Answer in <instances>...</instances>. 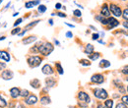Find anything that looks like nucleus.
Masks as SVG:
<instances>
[{
  "label": "nucleus",
  "instance_id": "obj_23",
  "mask_svg": "<svg viewBox=\"0 0 128 108\" xmlns=\"http://www.w3.org/2000/svg\"><path fill=\"white\" fill-rule=\"evenodd\" d=\"M38 23H40V20H38V21H34V22H32L31 24H29V25H27V26L25 27V30H26V31H28V30L32 29V28H34L36 25H38Z\"/></svg>",
  "mask_w": 128,
  "mask_h": 108
},
{
  "label": "nucleus",
  "instance_id": "obj_45",
  "mask_svg": "<svg viewBox=\"0 0 128 108\" xmlns=\"http://www.w3.org/2000/svg\"><path fill=\"white\" fill-rule=\"evenodd\" d=\"M66 25H67L68 27H71V28H74V26H73V25H70V24H68V23H66Z\"/></svg>",
  "mask_w": 128,
  "mask_h": 108
},
{
  "label": "nucleus",
  "instance_id": "obj_19",
  "mask_svg": "<svg viewBox=\"0 0 128 108\" xmlns=\"http://www.w3.org/2000/svg\"><path fill=\"white\" fill-rule=\"evenodd\" d=\"M84 52L87 54V55H89V54H91V53H93L94 52V46L92 45V44H87L86 46H85V50H84Z\"/></svg>",
  "mask_w": 128,
  "mask_h": 108
},
{
  "label": "nucleus",
  "instance_id": "obj_31",
  "mask_svg": "<svg viewBox=\"0 0 128 108\" xmlns=\"http://www.w3.org/2000/svg\"><path fill=\"white\" fill-rule=\"evenodd\" d=\"M73 14L75 17H78V18H80L81 16H82V13H81L80 10H78V9H76V10H74L73 11Z\"/></svg>",
  "mask_w": 128,
  "mask_h": 108
},
{
  "label": "nucleus",
  "instance_id": "obj_22",
  "mask_svg": "<svg viewBox=\"0 0 128 108\" xmlns=\"http://www.w3.org/2000/svg\"><path fill=\"white\" fill-rule=\"evenodd\" d=\"M98 66L100 68H108V67L110 66V61H108V60H102V61L100 62Z\"/></svg>",
  "mask_w": 128,
  "mask_h": 108
},
{
  "label": "nucleus",
  "instance_id": "obj_2",
  "mask_svg": "<svg viewBox=\"0 0 128 108\" xmlns=\"http://www.w3.org/2000/svg\"><path fill=\"white\" fill-rule=\"evenodd\" d=\"M27 62L31 68H34V67H38L40 65V63L42 62V58L40 56H38V55H32V56L28 57Z\"/></svg>",
  "mask_w": 128,
  "mask_h": 108
},
{
  "label": "nucleus",
  "instance_id": "obj_29",
  "mask_svg": "<svg viewBox=\"0 0 128 108\" xmlns=\"http://www.w3.org/2000/svg\"><path fill=\"white\" fill-rule=\"evenodd\" d=\"M122 17H123V19H124V20L128 21V8L124 9V11L122 12Z\"/></svg>",
  "mask_w": 128,
  "mask_h": 108
},
{
  "label": "nucleus",
  "instance_id": "obj_20",
  "mask_svg": "<svg viewBox=\"0 0 128 108\" xmlns=\"http://www.w3.org/2000/svg\"><path fill=\"white\" fill-rule=\"evenodd\" d=\"M88 56H89V59H90V60H92V61H95V60H96V59H98V58H100V54L98 52H93V53L89 54Z\"/></svg>",
  "mask_w": 128,
  "mask_h": 108
},
{
  "label": "nucleus",
  "instance_id": "obj_47",
  "mask_svg": "<svg viewBox=\"0 0 128 108\" xmlns=\"http://www.w3.org/2000/svg\"><path fill=\"white\" fill-rule=\"evenodd\" d=\"M54 42H55V44H57V45H59V41H57V40H54Z\"/></svg>",
  "mask_w": 128,
  "mask_h": 108
},
{
  "label": "nucleus",
  "instance_id": "obj_38",
  "mask_svg": "<svg viewBox=\"0 0 128 108\" xmlns=\"http://www.w3.org/2000/svg\"><path fill=\"white\" fill-rule=\"evenodd\" d=\"M72 36H73V34H72V32H71V31H67V32H66V37L71 38Z\"/></svg>",
  "mask_w": 128,
  "mask_h": 108
},
{
  "label": "nucleus",
  "instance_id": "obj_49",
  "mask_svg": "<svg viewBox=\"0 0 128 108\" xmlns=\"http://www.w3.org/2000/svg\"><path fill=\"white\" fill-rule=\"evenodd\" d=\"M126 81H127V82H128V78H127V79H126Z\"/></svg>",
  "mask_w": 128,
  "mask_h": 108
},
{
  "label": "nucleus",
  "instance_id": "obj_16",
  "mask_svg": "<svg viewBox=\"0 0 128 108\" xmlns=\"http://www.w3.org/2000/svg\"><path fill=\"white\" fill-rule=\"evenodd\" d=\"M30 85L34 89H40V82L38 79H32V81L30 82Z\"/></svg>",
  "mask_w": 128,
  "mask_h": 108
},
{
  "label": "nucleus",
  "instance_id": "obj_50",
  "mask_svg": "<svg viewBox=\"0 0 128 108\" xmlns=\"http://www.w3.org/2000/svg\"><path fill=\"white\" fill-rule=\"evenodd\" d=\"M127 93H128V87H127Z\"/></svg>",
  "mask_w": 128,
  "mask_h": 108
},
{
  "label": "nucleus",
  "instance_id": "obj_36",
  "mask_svg": "<svg viewBox=\"0 0 128 108\" xmlns=\"http://www.w3.org/2000/svg\"><path fill=\"white\" fill-rule=\"evenodd\" d=\"M122 73L125 74V75H128V65L127 66H125V67H123V69H122Z\"/></svg>",
  "mask_w": 128,
  "mask_h": 108
},
{
  "label": "nucleus",
  "instance_id": "obj_33",
  "mask_svg": "<svg viewBox=\"0 0 128 108\" xmlns=\"http://www.w3.org/2000/svg\"><path fill=\"white\" fill-rule=\"evenodd\" d=\"M23 22V18H19V19H17L16 22L14 23V27H17V26H19L21 23Z\"/></svg>",
  "mask_w": 128,
  "mask_h": 108
},
{
  "label": "nucleus",
  "instance_id": "obj_1",
  "mask_svg": "<svg viewBox=\"0 0 128 108\" xmlns=\"http://www.w3.org/2000/svg\"><path fill=\"white\" fill-rule=\"evenodd\" d=\"M53 50H54V45L48 41L38 45V53H40L42 56H48Z\"/></svg>",
  "mask_w": 128,
  "mask_h": 108
},
{
  "label": "nucleus",
  "instance_id": "obj_26",
  "mask_svg": "<svg viewBox=\"0 0 128 108\" xmlns=\"http://www.w3.org/2000/svg\"><path fill=\"white\" fill-rule=\"evenodd\" d=\"M38 13H44L46 11V5H40L38 7Z\"/></svg>",
  "mask_w": 128,
  "mask_h": 108
},
{
  "label": "nucleus",
  "instance_id": "obj_6",
  "mask_svg": "<svg viewBox=\"0 0 128 108\" xmlns=\"http://www.w3.org/2000/svg\"><path fill=\"white\" fill-rule=\"evenodd\" d=\"M91 82L94 84H102L104 82V77L102 74H95L91 77Z\"/></svg>",
  "mask_w": 128,
  "mask_h": 108
},
{
  "label": "nucleus",
  "instance_id": "obj_4",
  "mask_svg": "<svg viewBox=\"0 0 128 108\" xmlns=\"http://www.w3.org/2000/svg\"><path fill=\"white\" fill-rule=\"evenodd\" d=\"M110 13H112L113 16H115V17H121L122 16V11H121L120 7L113 4V3L110 5Z\"/></svg>",
  "mask_w": 128,
  "mask_h": 108
},
{
  "label": "nucleus",
  "instance_id": "obj_25",
  "mask_svg": "<svg viewBox=\"0 0 128 108\" xmlns=\"http://www.w3.org/2000/svg\"><path fill=\"white\" fill-rule=\"evenodd\" d=\"M104 105H106V108H112V106H113V101H112V99H106V102H104Z\"/></svg>",
  "mask_w": 128,
  "mask_h": 108
},
{
  "label": "nucleus",
  "instance_id": "obj_7",
  "mask_svg": "<svg viewBox=\"0 0 128 108\" xmlns=\"http://www.w3.org/2000/svg\"><path fill=\"white\" fill-rule=\"evenodd\" d=\"M78 99L81 102H85V103H89L91 101V98L89 96V94L85 92H79L78 93Z\"/></svg>",
  "mask_w": 128,
  "mask_h": 108
},
{
  "label": "nucleus",
  "instance_id": "obj_5",
  "mask_svg": "<svg viewBox=\"0 0 128 108\" xmlns=\"http://www.w3.org/2000/svg\"><path fill=\"white\" fill-rule=\"evenodd\" d=\"M25 103L27 104V105H34V104H36V102H38V97H36V95H34V94H29L26 98H25Z\"/></svg>",
  "mask_w": 128,
  "mask_h": 108
},
{
  "label": "nucleus",
  "instance_id": "obj_39",
  "mask_svg": "<svg viewBox=\"0 0 128 108\" xmlns=\"http://www.w3.org/2000/svg\"><path fill=\"white\" fill-rule=\"evenodd\" d=\"M62 7V5H61V3H56L55 4V9H57V10H59L60 8Z\"/></svg>",
  "mask_w": 128,
  "mask_h": 108
},
{
  "label": "nucleus",
  "instance_id": "obj_46",
  "mask_svg": "<svg viewBox=\"0 0 128 108\" xmlns=\"http://www.w3.org/2000/svg\"><path fill=\"white\" fill-rule=\"evenodd\" d=\"M6 38V36H0V40H4Z\"/></svg>",
  "mask_w": 128,
  "mask_h": 108
},
{
  "label": "nucleus",
  "instance_id": "obj_48",
  "mask_svg": "<svg viewBox=\"0 0 128 108\" xmlns=\"http://www.w3.org/2000/svg\"><path fill=\"white\" fill-rule=\"evenodd\" d=\"M2 1H3V0H0V4H1V2H2Z\"/></svg>",
  "mask_w": 128,
  "mask_h": 108
},
{
  "label": "nucleus",
  "instance_id": "obj_21",
  "mask_svg": "<svg viewBox=\"0 0 128 108\" xmlns=\"http://www.w3.org/2000/svg\"><path fill=\"white\" fill-rule=\"evenodd\" d=\"M55 69H56V71H57V73L59 74V75H63L64 71H63V68H62V66H61V64L60 63H55Z\"/></svg>",
  "mask_w": 128,
  "mask_h": 108
},
{
  "label": "nucleus",
  "instance_id": "obj_9",
  "mask_svg": "<svg viewBox=\"0 0 128 108\" xmlns=\"http://www.w3.org/2000/svg\"><path fill=\"white\" fill-rule=\"evenodd\" d=\"M119 25V22L115 19V18H112V17H108V29L110 30V29H113L115 27H117Z\"/></svg>",
  "mask_w": 128,
  "mask_h": 108
},
{
  "label": "nucleus",
  "instance_id": "obj_11",
  "mask_svg": "<svg viewBox=\"0 0 128 108\" xmlns=\"http://www.w3.org/2000/svg\"><path fill=\"white\" fill-rule=\"evenodd\" d=\"M42 72L44 75H52V74L54 73V70H53V68H52L49 64H46V65L42 67Z\"/></svg>",
  "mask_w": 128,
  "mask_h": 108
},
{
  "label": "nucleus",
  "instance_id": "obj_13",
  "mask_svg": "<svg viewBox=\"0 0 128 108\" xmlns=\"http://www.w3.org/2000/svg\"><path fill=\"white\" fill-rule=\"evenodd\" d=\"M20 93H21V90L19 89V88H12V89H10V95H11V97L12 98H14V99H16L18 98L19 96H20Z\"/></svg>",
  "mask_w": 128,
  "mask_h": 108
},
{
  "label": "nucleus",
  "instance_id": "obj_8",
  "mask_svg": "<svg viewBox=\"0 0 128 108\" xmlns=\"http://www.w3.org/2000/svg\"><path fill=\"white\" fill-rule=\"evenodd\" d=\"M14 77V73L11 71V70H3L2 73H1V78L5 81H9V80H12Z\"/></svg>",
  "mask_w": 128,
  "mask_h": 108
},
{
  "label": "nucleus",
  "instance_id": "obj_34",
  "mask_svg": "<svg viewBox=\"0 0 128 108\" xmlns=\"http://www.w3.org/2000/svg\"><path fill=\"white\" fill-rule=\"evenodd\" d=\"M115 108H128V107H127V105H125V104L122 102V103H118Z\"/></svg>",
  "mask_w": 128,
  "mask_h": 108
},
{
  "label": "nucleus",
  "instance_id": "obj_40",
  "mask_svg": "<svg viewBox=\"0 0 128 108\" xmlns=\"http://www.w3.org/2000/svg\"><path fill=\"white\" fill-rule=\"evenodd\" d=\"M57 16H59L61 18H66V15L64 13H62V12H57Z\"/></svg>",
  "mask_w": 128,
  "mask_h": 108
},
{
  "label": "nucleus",
  "instance_id": "obj_24",
  "mask_svg": "<svg viewBox=\"0 0 128 108\" xmlns=\"http://www.w3.org/2000/svg\"><path fill=\"white\" fill-rule=\"evenodd\" d=\"M7 106V101L6 99L0 94V108H5Z\"/></svg>",
  "mask_w": 128,
  "mask_h": 108
},
{
  "label": "nucleus",
  "instance_id": "obj_37",
  "mask_svg": "<svg viewBox=\"0 0 128 108\" xmlns=\"http://www.w3.org/2000/svg\"><path fill=\"white\" fill-rule=\"evenodd\" d=\"M6 68V64L3 62H0V71H3V69Z\"/></svg>",
  "mask_w": 128,
  "mask_h": 108
},
{
  "label": "nucleus",
  "instance_id": "obj_42",
  "mask_svg": "<svg viewBox=\"0 0 128 108\" xmlns=\"http://www.w3.org/2000/svg\"><path fill=\"white\" fill-rule=\"evenodd\" d=\"M98 108H106V105H104V104H98Z\"/></svg>",
  "mask_w": 128,
  "mask_h": 108
},
{
  "label": "nucleus",
  "instance_id": "obj_44",
  "mask_svg": "<svg viewBox=\"0 0 128 108\" xmlns=\"http://www.w3.org/2000/svg\"><path fill=\"white\" fill-rule=\"evenodd\" d=\"M90 29H92V30H94V31H96V29L95 27H93V26H90Z\"/></svg>",
  "mask_w": 128,
  "mask_h": 108
},
{
  "label": "nucleus",
  "instance_id": "obj_28",
  "mask_svg": "<svg viewBox=\"0 0 128 108\" xmlns=\"http://www.w3.org/2000/svg\"><path fill=\"white\" fill-rule=\"evenodd\" d=\"M80 64L83 65V66H90L91 65V62H90V60H88V59H81Z\"/></svg>",
  "mask_w": 128,
  "mask_h": 108
},
{
  "label": "nucleus",
  "instance_id": "obj_32",
  "mask_svg": "<svg viewBox=\"0 0 128 108\" xmlns=\"http://www.w3.org/2000/svg\"><path fill=\"white\" fill-rule=\"evenodd\" d=\"M122 102L125 105H128V95H123L122 96Z\"/></svg>",
  "mask_w": 128,
  "mask_h": 108
},
{
  "label": "nucleus",
  "instance_id": "obj_3",
  "mask_svg": "<svg viewBox=\"0 0 128 108\" xmlns=\"http://www.w3.org/2000/svg\"><path fill=\"white\" fill-rule=\"evenodd\" d=\"M94 95L96 96L98 99H106L108 96V93L106 90L104 89H100V88H96L93 91Z\"/></svg>",
  "mask_w": 128,
  "mask_h": 108
},
{
  "label": "nucleus",
  "instance_id": "obj_35",
  "mask_svg": "<svg viewBox=\"0 0 128 108\" xmlns=\"http://www.w3.org/2000/svg\"><path fill=\"white\" fill-rule=\"evenodd\" d=\"M100 37V34L98 33H93L92 34V39H94V40H98V38Z\"/></svg>",
  "mask_w": 128,
  "mask_h": 108
},
{
  "label": "nucleus",
  "instance_id": "obj_10",
  "mask_svg": "<svg viewBox=\"0 0 128 108\" xmlns=\"http://www.w3.org/2000/svg\"><path fill=\"white\" fill-rule=\"evenodd\" d=\"M100 15L106 17V18H108L110 17V7L106 3H104L102 6V9H100Z\"/></svg>",
  "mask_w": 128,
  "mask_h": 108
},
{
  "label": "nucleus",
  "instance_id": "obj_27",
  "mask_svg": "<svg viewBox=\"0 0 128 108\" xmlns=\"http://www.w3.org/2000/svg\"><path fill=\"white\" fill-rule=\"evenodd\" d=\"M29 94H30V92H29V91H27V90H22V91H21V93H20V96L26 98Z\"/></svg>",
  "mask_w": 128,
  "mask_h": 108
},
{
  "label": "nucleus",
  "instance_id": "obj_41",
  "mask_svg": "<svg viewBox=\"0 0 128 108\" xmlns=\"http://www.w3.org/2000/svg\"><path fill=\"white\" fill-rule=\"evenodd\" d=\"M122 25H123V27H124V28H126V29H128V21H126V22H124V23H123Z\"/></svg>",
  "mask_w": 128,
  "mask_h": 108
},
{
  "label": "nucleus",
  "instance_id": "obj_30",
  "mask_svg": "<svg viewBox=\"0 0 128 108\" xmlns=\"http://www.w3.org/2000/svg\"><path fill=\"white\" fill-rule=\"evenodd\" d=\"M20 31H22L21 30V28H15L13 31H11V34L12 35H15V34H19L20 33Z\"/></svg>",
  "mask_w": 128,
  "mask_h": 108
},
{
  "label": "nucleus",
  "instance_id": "obj_17",
  "mask_svg": "<svg viewBox=\"0 0 128 108\" xmlns=\"http://www.w3.org/2000/svg\"><path fill=\"white\" fill-rule=\"evenodd\" d=\"M40 3V0H34V1H28V2H26L25 3V7L26 8H28V9H30V8H32V7H34L36 5H38Z\"/></svg>",
  "mask_w": 128,
  "mask_h": 108
},
{
  "label": "nucleus",
  "instance_id": "obj_15",
  "mask_svg": "<svg viewBox=\"0 0 128 108\" xmlns=\"http://www.w3.org/2000/svg\"><path fill=\"white\" fill-rule=\"evenodd\" d=\"M36 35H31V36H28V37L23 38L22 42L24 44H30V43H32V42L36 41Z\"/></svg>",
  "mask_w": 128,
  "mask_h": 108
},
{
  "label": "nucleus",
  "instance_id": "obj_43",
  "mask_svg": "<svg viewBox=\"0 0 128 108\" xmlns=\"http://www.w3.org/2000/svg\"><path fill=\"white\" fill-rule=\"evenodd\" d=\"M48 22H49V25H53V21H52V19H50Z\"/></svg>",
  "mask_w": 128,
  "mask_h": 108
},
{
  "label": "nucleus",
  "instance_id": "obj_18",
  "mask_svg": "<svg viewBox=\"0 0 128 108\" xmlns=\"http://www.w3.org/2000/svg\"><path fill=\"white\" fill-rule=\"evenodd\" d=\"M51 102V100H50V97L48 96V95H44V96H42V98H40V103L42 104V105H48Z\"/></svg>",
  "mask_w": 128,
  "mask_h": 108
},
{
  "label": "nucleus",
  "instance_id": "obj_14",
  "mask_svg": "<svg viewBox=\"0 0 128 108\" xmlns=\"http://www.w3.org/2000/svg\"><path fill=\"white\" fill-rule=\"evenodd\" d=\"M46 85L48 88H53V87L56 86V80L52 77L46 78Z\"/></svg>",
  "mask_w": 128,
  "mask_h": 108
},
{
  "label": "nucleus",
  "instance_id": "obj_12",
  "mask_svg": "<svg viewBox=\"0 0 128 108\" xmlns=\"http://www.w3.org/2000/svg\"><path fill=\"white\" fill-rule=\"evenodd\" d=\"M11 59L10 54L5 50H0V60H3L4 62H9Z\"/></svg>",
  "mask_w": 128,
  "mask_h": 108
}]
</instances>
